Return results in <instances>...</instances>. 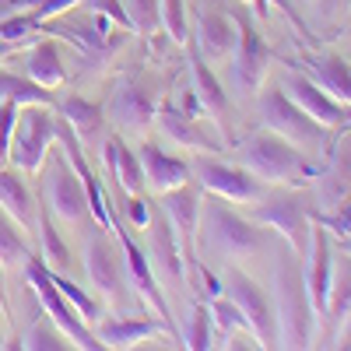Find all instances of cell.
Returning <instances> with one entry per match:
<instances>
[{
  "label": "cell",
  "instance_id": "ee69618b",
  "mask_svg": "<svg viewBox=\"0 0 351 351\" xmlns=\"http://www.w3.org/2000/svg\"><path fill=\"white\" fill-rule=\"evenodd\" d=\"M341 4H348V0H319V14L330 18V14H337V11H341Z\"/></svg>",
  "mask_w": 351,
  "mask_h": 351
},
{
  "label": "cell",
  "instance_id": "8d00e7d4",
  "mask_svg": "<svg viewBox=\"0 0 351 351\" xmlns=\"http://www.w3.org/2000/svg\"><path fill=\"white\" fill-rule=\"evenodd\" d=\"M183 348H190V351L211 348V309L204 302H193V316H190V330L183 337Z\"/></svg>",
  "mask_w": 351,
  "mask_h": 351
},
{
  "label": "cell",
  "instance_id": "681fc988",
  "mask_svg": "<svg viewBox=\"0 0 351 351\" xmlns=\"http://www.w3.org/2000/svg\"><path fill=\"white\" fill-rule=\"evenodd\" d=\"M341 243H344V253H351V236H348V239H341Z\"/></svg>",
  "mask_w": 351,
  "mask_h": 351
},
{
  "label": "cell",
  "instance_id": "836d02e7",
  "mask_svg": "<svg viewBox=\"0 0 351 351\" xmlns=\"http://www.w3.org/2000/svg\"><path fill=\"white\" fill-rule=\"evenodd\" d=\"M208 309H211V327L218 330L221 341H228L236 330H250V327H246V316L239 313V306L232 302L228 295H215Z\"/></svg>",
  "mask_w": 351,
  "mask_h": 351
},
{
  "label": "cell",
  "instance_id": "6da1fadb",
  "mask_svg": "<svg viewBox=\"0 0 351 351\" xmlns=\"http://www.w3.org/2000/svg\"><path fill=\"white\" fill-rule=\"evenodd\" d=\"M274 239L263 232V225L243 218L211 193V200H200V221H197V253L204 260H256L271 253Z\"/></svg>",
  "mask_w": 351,
  "mask_h": 351
},
{
  "label": "cell",
  "instance_id": "ac0fdd59",
  "mask_svg": "<svg viewBox=\"0 0 351 351\" xmlns=\"http://www.w3.org/2000/svg\"><path fill=\"white\" fill-rule=\"evenodd\" d=\"M295 67H306L309 77L324 88L330 99L341 106H351V64L341 60L337 53H302Z\"/></svg>",
  "mask_w": 351,
  "mask_h": 351
},
{
  "label": "cell",
  "instance_id": "2e32d148",
  "mask_svg": "<svg viewBox=\"0 0 351 351\" xmlns=\"http://www.w3.org/2000/svg\"><path fill=\"white\" fill-rule=\"evenodd\" d=\"M309 267H306V288L316 309V319H324L330 302V285H334V250H330V232L324 225H313V246H309Z\"/></svg>",
  "mask_w": 351,
  "mask_h": 351
},
{
  "label": "cell",
  "instance_id": "8992f818",
  "mask_svg": "<svg viewBox=\"0 0 351 351\" xmlns=\"http://www.w3.org/2000/svg\"><path fill=\"white\" fill-rule=\"evenodd\" d=\"M25 278H28V288H32V295L39 299L43 313H49V319L71 337L74 348H84V351L102 348V341H99L92 330H88V324L77 316V309L64 299V291L56 288V281H53V274H49V267H46L43 260L28 256V260H25Z\"/></svg>",
  "mask_w": 351,
  "mask_h": 351
},
{
  "label": "cell",
  "instance_id": "ba28073f",
  "mask_svg": "<svg viewBox=\"0 0 351 351\" xmlns=\"http://www.w3.org/2000/svg\"><path fill=\"white\" fill-rule=\"evenodd\" d=\"M53 141H56L53 106H18V120H14V134H11V155H8V162H14V169L32 176V172L43 169Z\"/></svg>",
  "mask_w": 351,
  "mask_h": 351
},
{
  "label": "cell",
  "instance_id": "7a4b0ae2",
  "mask_svg": "<svg viewBox=\"0 0 351 351\" xmlns=\"http://www.w3.org/2000/svg\"><path fill=\"white\" fill-rule=\"evenodd\" d=\"M274 263H271V274H274V313H278V337L281 348H313L316 337V309L309 299V288H306V271L285 239L271 246Z\"/></svg>",
  "mask_w": 351,
  "mask_h": 351
},
{
  "label": "cell",
  "instance_id": "5b68a950",
  "mask_svg": "<svg viewBox=\"0 0 351 351\" xmlns=\"http://www.w3.org/2000/svg\"><path fill=\"white\" fill-rule=\"evenodd\" d=\"M256 106H260V120H263L267 130L288 137L291 144H302V148H327V127L316 123L306 109H299L295 102H291L281 84L260 88Z\"/></svg>",
  "mask_w": 351,
  "mask_h": 351
},
{
  "label": "cell",
  "instance_id": "d590c367",
  "mask_svg": "<svg viewBox=\"0 0 351 351\" xmlns=\"http://www.w3.org/2000/svg\"><path fill=\"white\" fill-rule=\"evenodd\" d=\"M39 25H43L39 14H11V18L0 21V39L11 43V46H21L39 32Z\"/></svg>",
  "mask_w": 351,
  "mask_h": 351
},
{
  "label": "cell",
  "instance_id": "484cf974",
  "mask_svg": "<svg viewBox=\"0 0 351 351\" xmlns=\"http://www.w3.org/2000/svg\"><path fill=\"white\" fill-rule=\"evenodd\" d=\"M158 120H162V130H165L176 144H180V148H200V152H215V148H218V144H215L208 134H204L200 127H197V120L183 116L172 102H162Z\"/></svg>",
  "mask_w": 351,
  "mask_h": 351
},
{
  "label": "cell",
  "instance_id": "4fadbf2b",
  "mask_svg": "<svg viewBox=\"0 0 351 351\" xmlns=\"http://www.w3.org/2000/svg\"><path fill=\"white\" fill-rule=\"evenodd\" d=\"M193 176L197 183L221 197V200H260L263 197V183L243 165H228V162H218L211 155H197L193 158Z\"/></svg>",
  "mask_w": 351,
  "mask_h": 351
},
{
  "label": "cell",
  "instance_id": "f1b7e54d",
  "mask_svg": "<svg viewBox=\"0 0 351 351\" xmlns=\"http://www.w3.org/2000/svg\"><path fill=\"white\" fill-rule=\"evenodd\" d=\"M60 120H67L77 137H95L99 127H102V106L88 102L81 95H71V99L60 102Z\"/></svg>",
  "mask_w": 351,
  "mask_h": 351
},
{
  "label": "cell",
  "instance_id": "8fae6325",
  "mask_svg": "<svg viewBox=\"0 0 351 351\" xmlns=\"http://www.w3.org/2000/svg\"><path fill=\"white\" fill-rule=\"evenodd\" d=\"M236 18V64H232V77H236V88L243 95H253L263 88V77H267L271 71V60H274V53L271 46L263 43V36L256 32V28L250 25L246 14H232Z\"/></svg>",
  "mask_w": 351,
  "mask_h": 351
},
{
  "label": "cell",
  "instance_id": "4dcf8cb0",
  "mask_svg": "<svg viewBox=\"0 0 351 351\" xmlns=\"http://www.w3.org/2000/svg\"><path fill=\"white\" fill-rule=\"evenodd\" d=\"M14 348H28V351H64V348H71V337H67L60 327H56L53 319L36 316L32 327H28V330L18 337Z\"/></svg>",
  "mask_w": 351,
  "mask_h": 351
},
{
  "label": "cell",
  "instance_id": "cb8c5ba5",
  "mask_svg": "<svg viewBox=\"0 0 351 351\" xmlns=\"http://www.w3.org/2000/svg\"><path fill=\"white\" fill-rule=\"evenodd\" d=\"M102 158L109 165V176L116 180V186H120L123 193H141L144 190L141 155H134V148H127V144L116 137V134L102 141Z\"/></svg>",
  "mask_w": 351,
  "mask_h": 351
},
{
  "label": "cell",
  "instance_id": "d6986e66",
  "mask_svg": "<svg viewBox=\"0 0 351 351\" xmlns=\"http://www.w3.org/2000/svg\"><path fill=\"white\" fill-rule=\"evenodd\" d=\"M155 112H158L155 99L144 92L137 81H123V84L112 92L109 116H112L116 127H123V130H148L152 120H155Z\"/></svg>",
  "mask_w": 351,
  "mask_h": 351
},
{
  "label": "cell",
  "instance_id": "e0dca14e",
  "mask_svg": "<svg viewBox=\"0 0 351 351\" xmlns=\"http://www.w3.org/2000/svg\"><path fill=\"white\" fill-rule=\"evenodd\" d=\"M183 46L190 49V60H186V64H190V77H193V92H197L200 102H204V112H211L215 123L221 127V134L232 137V109H228L225 88L218 84L215 71L208 67V60H204V53H200L197 46H190V39H186Z\"/></svg>",
  "mask_w": 351,
  "mask_h": 351
},
{
  "label": "cell",
  "instance_id": "277c9868",
  "mask_svg": "<svg viewBox=\"0 0 351 351\" xmlns=\"http://www.w3.org/2000/svg\"><path fill=\"white\" fill-rule=\"evenodd\" d=\"M313 208L316 204L299 193V190H288V193H274V197H263L256 208L250 211V221L263 225V228H274L278 236L295 250L299 260L309 256L313 246Z\"/></svg>",
  "mask_w": 351,
  "mask_h": 351
},
{
  "label": "cell",
  "instance_id": "f6af8a7d",
  "mask_svg": "<svg viewBox=\"0 0 351 351\" xmlns=\"http://www.w3.org/2000/svg\"><path fill=\"white\" fill-rule=\"evenodd\" d=\"M337 348H351V316H348V324H344V330L337 337Z\"/></svg>",
  "mask_w": 351,
  "mask_h": 351
},
{
  "label": "cell",
  "instance_id": "44dd1931",
  "mask_svg": "<svg viewBox=\"0 0 351 351\" xmlns=\"http://www.w3.org/2000/svg\"><path fill=\"white\" fill-rule=\"evenodd\" d=\"M141 169H144V186H152L155 193H169L190 183V165L162 152L158 144H141Z\"/></svg>",
  "mask_w": 351,
  "mask_h": 351
},
{
  "label": "cell",
  "instance_id": "60d3db41",
  "mask_svg": "<svg viewBox=\"0 0 351 351\" xmlns=\"http://www.w3.org/2000/svg\"><path fill=\"white\" fill-rule=\"evenodd\" d=\"M92 11L106 14L112 25H120V28H134V21H130V14L123 8V0H92Z\"/></svg>",
  "mask_w": 351,
  "mask_h": 351
},
{
  "label": "cell",
  "instance_id": "83f0119b",
  "mask_svg": "<svg viewBox=\"0 0 351 351\" xmlns=\"http://www.w3.org/2000/svg\"><path fill=\"white\" fill-rule=\"evenodd\" d=\"M25 67H28V77H32L36 84H43V88H60L67 81V67L60 60V49H56L53 43H36Z\"/></svg>",
  "mask_w": 351,
  "mask_h": 351
},
{
  "label": "cell",
  "instance_id": "603a6c76",
  "mask_svg": "<svg viewBox=\"0 0 351 351\" xmlns=\"http://www.w3.org/2000/svg\"><path fill=\"white\" fill-rule=\"evenodd\" d=\"M348 316H351V256H334V285H330V302L324 313L327 344H337Z\"/></svg>",
  "mask_w": 351,
  "mask_h": 351
},
{
  "label": "cell",
  "instance_id": "7c38bea8",
  "mask_svg": "<svg viewBox=\"0 0 351 351\" xmlns=\"http://www.w3.org/2000/svg\"><path fill=\"white\" fill-rule=\"evenodd\" d=\"M112 232H116V239H120V246H123V271H127V278H130V285H134V291H137V299L148 302V306L162 316V324L169 327V337L183 344V337H180V330H176V319H172V313H169V302H165L162 288H158V278H155V271H152L148 256L141 253V246L130 239V232H127L120 221H116Z\"/></svg>",
  "mask_w": 351,
  "mask_h": 351
},
{
  "label": "cell",
  "instance_id": "9c48e42d",
  "mask_svg": "<svg viewBox=\"0 0 351 351\" xmlns=\"http://www.w3.org/2000/svg\"><path fill=\"white\" fill-rule=\"evenodd\" d=\"M225 295L239 306V313L246 316V327L253 330L260 348H281L278 313H274V302L267 295V288H263L260 281H253L250 274H243L239 267H228V274H225Z\"/></svg>",
  "mask_w": 351,
  "mask_h": 351
},
{
  "label": "cell",
  "instance_id": "52a82bcc",
  "mask_svg": "<svg viewBox=\"0 0 351 351\" xmlns=\"http://www.w3.org/2000/svg\"><path fill=\"white\" fill-rule=\"evenodd\" d=\"M43 197H46V208L56 218H64L67 225H84L92 218L84 186L77 180L74 165L67 162L64 148H49V155L43 162Z\"/></svg>",
  "mask_w": 351,
  "mask_h": 351
},
{
  "label": "cell",
  "instance_id": "1f68e13d",
  "mask_svg": "<svg viewBox=\"0 0 351 351\" xmlns=\"http://www.w3.org/2000/svg\"><path fill=\"white\" fill-rule=\"evenodd\" d=\"M32 256L25 246V236H21V225L0 208V263L4 267H25V260Z\"/></svg>",
  "mask_w": 351,
  "mask_h": 351
},
{
  "label": "cell",
  "instance_id": "d4e9b609",
  "mask_svg": "<svg viewBox=\"0 0 351 351\" xmlns=\"http://www.w3.org/2000/svg\"><path fill=\"white\" fill-rule=\"evenodd\" d=\"M0 208H4L18 225L25 228H36V204H32V193H28L25 180L14 172H8L4 165H0Z\"/></svg>",
  "mask_w": 351,
  "mask_h": 351
},
{
  "label": "cell",
  "instance_id": "7402d4cb",
  "mask_svg": "<svg viewBox=\"0 0 351 351\" xmlns=\"http://www.w3.org/2000/svg\"><path fill=\"white\" fill-rule=\"evenodd\" d=\"M165 334L169 337V327L162 324V319H141V316H109L102 319V327H99V341L102 348H134L141 341H152Z\"/></svg>",
  "mask_w": 351,
  "mask_h": 351
},
{
  "label": "cell",
  "instance_id": "4316f807",
  "mask_svg": "<svg viewBox=\"0 0 351 351\" xmlns=\"http://www.w3.org/2000/svg\"><path fill=\"white\" fill-rule=\"evenodd\" d=\"M36 228H39V246H43V263L49 271H56V274H71V267H74V256H71V246L64 243V236H60V228L53 225V218H49V208L43 204V211H39V218H36Z\"/></svg>",
  "mask_w": 351,
  "mask_h": 351
},
{
  "label": "cell",
  "instance_id": "30bf717a",
  "mask_svg": "<svg viewBox=\"0 0 351 351\" xmlns=\"http://www.w3.org/2000/svg\"><path fill=\"white\" fill-rule=\"evenodd\" d=\"M84 271L88 281L95 285V291L116 309L127 306V291H123V260L116 253L109 232L92 228V236L84 239Z\"/></svg>",
  "mask_w": 351,
  "mask_h": 351
},
{
  "label": "cell",
  "instance_id": "bcb514c9",
  "mask_svg": "<svg viewBox=\"0 0 351 351\" xmlns=\"http://www.w3.org/2000/svg\"><path fill=\"white\" fill-rule=\"evenodd\" d=\"M0 306L8 309V285H4V263H0Z\"/></svg>",
  "mask_w": 351,
  "mask_h": 351
},
{
  "label": "cell",
  "instance_id": "f546056e",
  "mask_svg": "<svg viewBox=\"0 0 351 351\" xmlns=\"http://www.w3.org/2000/svg\"><path fill=\"white\" fill-rule=\"evenodd\" d=\"M0 99H11L18 106H53V95H49V88L36 84L32 77H18V74H8V71H0Z\"/></svg>",
  "mask_w": 351,
  "mask_h": 351
},
{
  "label": "cell",
  "instance_id": "ab89813d",
  "mask_svg": "<svg viewBox=\"0 0 351 351\" xmlns=\"http://www.w3.org/2000/svg\"><path fill=\"white\" fill-rule=\"evenodd\" d=\"M14 120H18V102L0 99V165L11 155V134H14Z\"/></svg>",
  "mask_w": 351,
  "mask_h": 351
},
{
  "label": "cell",
  "instance_id": "c3c4849f",
  "mask_svg": "<svg viewBox=\"0 0 351 351\" xmlns=\"http://www.w3.org/2000/svg\"><path fill=\"white\" fill-rule=\"evenodd\" d=\"M243 4H256V11L263 14V0H243Z\"/></svg>",
  "mask_w": 351,
  "mask_h": 351
},
{
  "label": "cell",
  "instance_id": "7dc6e473",
  "mask_svg": "<svg viewBox=\"0 0 351 351\" xmlns=\"http://www.w3.org/2000/svg\"><path fill=\"white\" fill-rule=\"evenodd\" d=\"M8 53H11V43H4V39H0V60H4Z\"/></svg>",
  "mask_w": 351,
  "mask_h": 351
},
{
  "label": "cell",
  "instance_id": "7bdbcfd3",
  "mask_svg": "<svg viewBox=\"0 0 351 351\" xmlns=\"http://www.w3.org/2000/svg\"><path fill=\"white\" fill-rule=\"evenodd\" d=\"M74 4H81V0H39V8H36V14L46 21L49 14H60V11H67V8H74Z\"/></svg>",
  "mask_w": 351,
  "mask_h": 351
},
{
  "label": "cell",
  "instance_id": "3957f363",
  "mask_svg": "<svg viewBox=\"0 0 351 351\" xmlns=\"http://www.w3.org/2000/svg\"><path fill=\"white\" fill-rule=\"evenodd\" d=\"M239 162L260 183L306 186V183H316V176H319V169L295 148V144L281 134H274V130H267V127L253 137H246V144L239 148Z\"/></svg>",
  "mask_w": 351,
  "mask_h": 351
},
{
  "label": "cell",
  "instance_id": "f35d334b",
  "mask_svg": "<svg viewBox=\"0 0 351 351\" xmlns=\"http://www.w3.org/2000/svg\"><path fill=\"white\" fill-rule=\"evenodd\" d=\"M313 221L324 225V228H330L337 239H348V236H351V197H344L330 215H324L319 208H313Z\"/></svg>",
  "mask_w": 351,
  "mask_h": 351
},
{
  "label": "cell",
  "instance_id": "e575fe53",
  "mask_svg": "<svg viewBox=\"0 0 351 351\" xmlns=\"http://www.w3.org/2000/svg\"><path fill=\"white\" fill-rule=\"evenodd\" d=\"M158 18L165 25V32L176 43H186L190 39V28H186V0H158Z\"/></svg>",
  "mask_w": 351,
  "mask_h": 351
},
{
  "label": "cell",
  "instance_id": "9a60e30c",
  "mask_svg": "<svg viewBox=\"0 0 351 351\" xmlns=\"http://www.w3.org/2000/svg\"><path fill=\"white\" fill-rule=\"evenodd\" d=\"M281 88H285V95H288L291 102H295L299 109H306L313 120L324 123L327 130L348 120L344 106H341L337 99H330L313 77H306V74H299V71H288V74L281 77Z\"/></svg>",
  "mask_w": 351,
  "mask_h": 351
},
{
  "label": "cell",
  "instance_id": "74e56055",
  "mask_svg": "<svg viewBox=\"0 0 351 351\" xmlns=\"http://www.w3.org/2000/svg\"><path fill=\"white\" fill-rule=\"evenodd\" d=\"M127 14H130V21H134V28L141 36H155L158 32V25H162V18H158V0H127Z\"/></svg>",
  "mask_w": 351,
  "mask_h": 351
},
{
  "label": "cell",
  "instance_id": "5bb4252c",
  "mask_svg": "<svg viewBox=\"0 0 351 351\" xmlns=\"http://www.w3.org/2000/svg\"><path fill=\"white\" fill-rule=\"evenodd\" d=\"M148 228H152V263H155L152 271H155L169 288H183V285H186V260H183L180 236H176V228H172L165 208L152 211Z\"/></svg>",
  "mask_w": 351,
  "mask_h": 351
},
{
  "label": "cell",
  "instance_id": "ffe728a7",
  "mask_svg": "<svg viewBox=\"0 0 351 351\" xmlns=\"http://www.w3.org/2000/svg\"><path fill=\"white\" fill-rule=\"evenodd\" d=\"M236 18L225 11H200L197 14V32L193 46L204 53V60H221L236 49Z\"/></svg>",
  "mask_w": 351,
  "mask_h": 351
},
{
  "label": "cell",
  "instance_id": "b9f144b4",
  "mask_svg": "<svg viewBox=\"0 0 351 351\" xmlns=\"http://www.w3.org/2000/svg\"><path fill=\"white\" fill-rule=\"evenodd\" d=\"M123 215H127L137 228H148V218H152L148 200H141V193H123Z\"/></svg>",
  "mask_w": 351,
  "mask_h": 351
},
{
  "label": "cell",
  "instance_id": "d6a6232c",
  "mask_svg": "<svg viewBox=\"0 0 351 351\" xmlns=\"http://www.w3.org/2000/svg\"><path fill=\"white\" fill-rule=\"evenodd\" d=\"M49 274H53L56 288L64 291V299H67V302L77 309V316L84 319V324H88V327H92V324H99V319H102V302H99V299H92L84 288H77V285H74L67 274H56V271H49Z\"/></svg>",
  "mask_w": 351,
  "mask_h": 351
}]
</instances>
